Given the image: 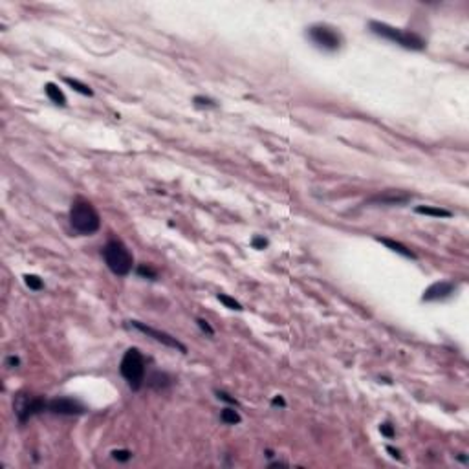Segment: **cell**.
Segmentation results:
<instances>
[{
    "label": "cell",
    "mask_w": 469,
    "mask_h": 469,
    "mask_svg": "<svg viewBox=\"0 0 469 469\" xmlns=\"http://www.w3.org/2000/svg\"><path fill=\"white\" fill-rule=\"evenodd\" d=\"M196 324H198V328L202 330L204 333H207V336H215V330H213V326L209 323H207L206 319H202V317H198L196 319Z\"/></svg>",
    "instance_id": "603a6c76"
},
{
    "label": "cell",
    "mask_w": 469,
    "mask_h": 469,
    "mask_svg": "<svg viewBox=\"0 0 469 469\" xmlns=\"http://www.w3.org/2000/svg\"><path fill=\"white\" fill-rule=\"evenodd\" d=\"M218 301L226 308H229V310H237V312L242 310V304L238 303V301H235L233 297H229V295H226V293H218Z\"/></svg>",
    "instance_id": "d6986e66"
},
{
    "label": "cell",
    "mask_w": 469,
    "mask_h": 469,
    "mask_svg": "<svg viewBox=\"0 0 469 469\" xmlns=\"http://www.w3.org/2000/svg\"><path fill=\"white\" fill-rule=\"evenodd\" d=\"M130 326L136 328V330H140V332L145 333V336H149V338H152L154 341H158V343L165 345V347H169V348H174V350H180L182 354H187L185 345L180 343L176 338H172L171 333L162 332V330H156V328H152V326H147V324L140 323V321H130Z\"/></svg>",
    "instance_id": "ba28073f"
},
{
    "label": "cell",
    "mask_w": 469,
    "mask_h": 469,
    "mask_svg": "<svg viewBox=\"0 0 469 469\" xmlns=\"http://www.w3.org/2000/svg\"><path fill=\"white\" fill-rule=\"evenodd\" d=\"M272 405L273 407H286V401H284L283 396H275V398L272 399Z\"/></svg>",
    "instance_id": "4316f807"
},
{
    "label": "cell",
    "mask_w": 469,
    "mask_h": 469,
    "mask_svg": "<svg viewBox=\"0 0 469 469\" xmlns=\"http://www.w3.org/2000/svg\"><path fill=\"white\" fill-rule=\"evenodd\" d=\"M44 92L46 96L50 97V101L57 106H66V96L62 94V90L53 83H46L44 85Z\"/></svg>",
    "instance_id": "4fadbf2b"
},
{
    "label": "cell",
    "mask_w": 469,
    "mask_h": 469,
    "mask_svg": "<svg viewBox=\"0 0 469 469\" xmlns=\"http://www.w3.org/2000/svg\"><path fill=\"white\" fill-rule=\"evenodd\" d=\"M24 283H26V286L30 288V290H33V292H41L42 288H44L42 279L37 277V275H24Z\"/></svg>",
    "instance_id": "ac0fdd59"
},
{
    "label": "cell",
    "mask_w": 469,
    "mask_h": 469,
    "mask_svg": "<svg viewBox=\"0 0 469 469\" xmlns=\"http://www.w3.org/2000/svg\"><path fill=\"white\" fill-rule=\"evenodd\" d=\"M376 240L381 244H385V246L390 249V251L398 253V255H401V257L405 258H411V260H416V255H414V251H411L407 246H404L401 242H396V240H392V238H387V237H376Z\"/></svg>",
    "instance_id": "7c38bea8"
},
{
    "label": "cell",
    "mask_w": 469,
    "mask_h": 469,
    "mask_svg": "<svg viewBox=\"0 0 469 469\" xmlns=\"http://www.w3.org/2000/svg\"><path fill=\"white\" fill-rule=\"evenodd\" d=\"M119 372L132 390H140L145 385L147 378V359L140 348H128L121 358L119 363Z\"/></svg>",
    "instance_id": "277c9868"
},
{
    "label": "cell",
    "mask_w": 469,
    "mask_h": 469,
    "mask_svg": "<svg viewBox=\"0 0 469 469\" xmlns=\"http://www.w3.org/2000/svg\"><path fill=\"white\" fill-rule=\"evenodd\" d=\"M414 211L418 215H425V217H436V218H451L453 213L447 211V209H442V207H433V206H418Z\"/></svg>",
    "instance_id": "5bb4252c"
},
{
    "label": "cell",
    "mask_w": 469,
    "mask_h": 469,
    "mask_svg": "<svg viewBox=\"0 0 469 469\" xmlns=\"http://www.w3.org/2000/svg\"><path fill=\"white\" fill-rule=\"evenodd\" d=\"M456 292V286L449 281H440V283H434L427 288L422 295V301L425 303H434V301H445V299L453 297V293Z\"/></svg>",
    "instance_id": "30bf717a"
},
{
    "label": "cell",
    "mask_w": 469,
    "mask_h": 469,
    "mask_svg": "<svg viewBox=\"0 0 469 469\" xmlns=\"http://www.w3.org/2000/svg\"><path fill=\"white\" fill-rule=\"evenodd\" d=\"M64 83H66L68 86H70L72 90H76L77 94H81V96H88V97L94 96V90H92L90 86L85 85V83H81V81H77V79H72V77H64Z\"/></svg>",
    "instance_id": "2e32d148"
},
{
    "label": "cell",
    "mask_w": 469,
    "mask_h": 469,
    "mask_svg": "<svg viewBox=\"0 0 469 469\" xmlns=\"http://www.w3.org/2000/svg\"><path fill=\"white\" fill-rule=\"evenodd\" d=\"M368 28H370V31H372L374 35H378V37H381V39H385V41H390V42H394V44L401 46L405 50L422 51V50H425V46H427L425 39L424 37H420L418 33L401 30V28H394V26H388V24H385V22L370 21Z\"/></svg>",
    "instance_id": "7a4b0ae2"
},
{
    "label": "cell",
    "mask_w": 469,
    "mask_h": 469,
    "mask_svg": "<svg viewBox=\"0 0 469 469\" xmlns=\"http://www.w3.org/2000/svg\"><path fill=\"white\" fill-rule=\"evenodd\" d=\"M70 226L79 235H94L101 227V217L94 204L85 198H76L70 207Z\"/></svg>",
    "instance_id": "6da1fadb"
},
{
    "label": "cell",
    "mask_w": 469,
    "mask_h": 469,
    "mask_svg": "<svg viewBox=\"0 0 469 469\" xmlns=\"http://www.w3.org/2000/svg\"><path fill=\"white\" fill-rule=\"evenodd\" d=\"M306 37L315 48L323 51H338L343 46V37L336 28L328 24H313L308 28Z\"/></svg>",
    "instance_id": "5b68a950"
},
{
    "label": "cell",
    "mask_w": 469,
    "mask_h": 469,
    "mask_svg": "<svg viewBox=\"0 0 469 469\" xmlns=\"http://www.w3.org/2000/svg\"><path fill=\"white\" fill-rule=\"evenodd\" d=\"M387 451H388V453H390V456H392V458L401 460V454H399V451H398V449H394V447H390V445H388V447H387Z\"/></svg>",
    "instance_id": "83f0119b"
},
{
    "label": "cell",
    "mask_w": 469,
    "mask_h": 469,
    "mask_svg": "<svg viewBox=\"0 0 469 469\" xmlns=\"http://www.w3.org/2000/svg\"><path fill=\"white\" fill-rule=\"evenodd\" d=\"M288 464H284V462H272V464L267 465V467H286Z\"/></svg>",
    "instance_id": "f1b7e54d"
},
{
    "label": "cell",
    "mask_w": 469,
    "mask_h": 469,
    "mask_svg": "<svg viewBox=\"0 0 469 469\" xmlns=\"http://www.w3.org/2000/svg\"><path fill=\"white\" fill-rule=\"evenodd\" d=\"M6 365L10 368H17L19 365H21V359L17 358V356H10V358L6 359Z\"/></svg>",
    "instance_id": "484cf974"
},
{
    "label": "cell",
    "mask_w": 469,
    "mask_h": 469,
    "mask_svg": "<svg viewBox=\"0 0 469 469\" xmlns=\"http://www.w3.org/2000/svg\"><path fill=\"white\" fill-rule=\"evenodd\" d=\"M251 246L255 247V249H264V247L267 246V240H266V238H262V237H253Z\"/></svg>",
    "instance_id": "d4e9b609"
},
{
    "label": "cell",
    "mask_w": 469,
    "mask_h": 469,
    "mask_svg": "<svg viewBox=\"0 0 469 469\" xmlns=\"http://www.w3.org/2000/svg\"><path fill=\"white\" fill-rule=\"evenodd\" d=\"M110 454L112 458L117 460V462H128L132 458V451H128V449H114Z\"/></svg>",
    "instance_id": "ffe728a7"
},
{
    "label": "cell",
    "mask_w": 469,
    "mask_h": 469,
    "mask_svg": "<svg viewBox=\"0 0 469 469\" xmlns=\"http://www.w3.org/2000/svg\"><path fill=\"white\" fill-rule=\"evenodd\" d=\"M194 105L200 106V108H215V101L213 99H209V97H204V96H196L194 97Z\"/></svg>",
    "instance_id": "7402d4cb"
},
{
    "label": "cell",
    "mask_w": 469,
    "mask_h": 469,
    "mask_svg": "<svg viewBox=\"0 0 469 469\" xmlns=\"http://www.w3.org/2000/svg\"><path fill=\"white\" fill-rule=\"evenodd\" d=\"M379 433L383 434V436H387V438H394V436H396V431H394V427L388 424V422L379 425Z\"/></svg>",
    "instance_id": "cb8c5ba5"
},
{
    "label": "cell",
    "mask_w": 469,
    "mask_h": 469,
    "mask_svg": "<svg viewBox=\"0 0 469 469\" xmlns=\"http://www.w3.org/2000/svg\"><path fill=\"white\" fill-rule=\"evenodd\" d=\"M136 273L140 277L151 279V281H156L158 279V272L151 266V264H140V266L136 267Z\"/></svg>",
    "instance_id": "e0dca14e"
},
{
    "label": "cell",
    "mask_w": 469,
    "mask_h": 469,
    "mask_svg": "<svg viewBox=\"0 0 469 469\" xmlns=\"http://www.w3.org/2000/svg\"><path fill=\"white\" fill-rule=\"evenodd\" d=\"M145 383H147V387L156 388V390H162V388L171 387V385H172V378L169 376V374H165V372L154 370V372H151L145 378Z\"/></svg>",
    "instance_id": "8fae6325"
},
{
    "label": "cell",
    "mask_w": 469,
    "mask_h": 469,
    "mask_svg": "<svg viewBox=\"0 0 469 469\" xmlns=\"http://www.w3.org/2000/svg\"><path fill=\"white\" fill-rule=\"evenodd\" d=\"M42 413H48V399L41 398V396H26V394H19L17 396L15 414L19 424L24 425L30 418Z\"/></svg>",
    "instance_id": "8992f818"
},
{
    "label": "cell",
    "mask_w": 469,
    "mask_h": 469,
    "mask_svg": "<svg viewBox=\"0 0 469 469\" xmlns=\"http://www.w3.org/2000/svg\"><path fill=\"white\" fill-rule=\"evenodd\" d=\"M103 258H105L106 267L117 277H126L134 267V257H132L130 249L119 238H110L105 244Z\"/></svg>",
    "instance_id": "3957f363"
},
{
    "label": "cell",
    "mask_w": 469,
    "mask_h": 469,
    "mask_svg": "<svg viewBox=\"0 0 469 469\" xmlns=\"http://www.w3.org/2000/svg\"><path fill=\"white\" fill-rule=\"evenodd\" d=\"M217 398L220 399V401H224V404H227V405H233V407H238V401L235 398H233L231 394H227V392H224V390H217Z\"/></svg>",
    "instance_id": "44dd1931"
},
{
    "label": "cell",
    "mask_w": 469,
    "mask_h": 469,
    "mask_svg": "<svg viewBox=\"0 0 469 469\" xmlns=\"http://www.w3.org/2000/svg\"><path fill=\"white\" fill-rule=\"evenodd\" d=\"M88 409L79 399L68 398V396L48 399V413L55 414V416H81Z\"/></svg>",
    "instance_id": "52a82bcc"
},
{
    "label": "cell",
    "mask_w": 469,
    "mask_h": 469,
    "mask_svg": "<svg viewBox=\"0 0 469 469\" xmlns=\"http://www.w3.org/2000/svg\"><path fill=\"white\" fill-rule=\"evenodd\" d=\"M220 422L226 425H237L242 422V418H240V414H238V411L235 407H226L222 409V413H220Z\"/></svg>",
    "instance_id": "9a60e30c"
},
{
    "label": "cell",
    "mask_w": 469,
    "mask_h": 469,
    "mask_svg": "<svg viewBox=\"0 0 469 469\" xmlns=\"http://www.w3.org/2000/svg\"><path fill=\"white\" fill-rule=\"evenodd\" d=\"M413 200L411 192L404 191H385L379 194H374L367 200V204H374V206H405Z\"/></svg>",
    "instance_id": "9c48e42d"
}]
</instances>
